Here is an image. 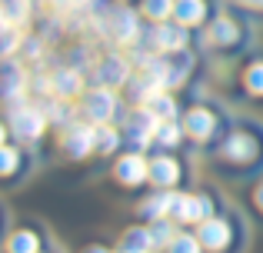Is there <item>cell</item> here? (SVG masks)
<instances>
[{
    "label": "cell",
    "mask_w": 263,
    "mask_h": 253,
    "mask_svg": "<svg viewBox=\"0 0 263 253\" xmlns=\"http://www.w3.org/2000/svg\"><path fill=\"white\" fill-rule=\"evenodd\" d=\"M7 127H10V133L17 137L20 143H33L44 133L47 117H44L40 107H17V110L10 113V120H7Z\"/></svg>",
    "instance_id": "obj_1"
},
{
    "label": "cell",
    "mask_w": 263,
    "mask_h": 253,
    "mask_svg": "<svg viewBox=\"0 0 263 253\" xmlns=\"http://www.w3.org/2000/svg\"><path fill=\"white\" fill-rule=\"evenodd\" d=\"M163 120L157 117L150 107H137L134 113L127 117V124H123V133H127V140L134 143V147H147L150 140H157V130H160Z\"/></svg>",
    "instance_id": "obj_2"
},
{
    "label": "cell",
    "mask_w": 263,
    "mask_h": 253,
    "mask_svg": "<svg viewBox=\"0 0 263 253\" xmlns=\"http://www.w3.org/2000/svg\"><path fill=\"white\" fill-rule=\"evenodd\" d=\"M213 217L210 197H190V193H174V207H170V220L177 223H203Z\"/></svg>",
    "instance_id": "obj_3"
},
{
    "label": "cell",
    "mask_w": 263,
    "mask_h": 253,
    "mask_svg": "<svg viewBox=\"0 0 263 253\" xmlns=\"http://www.w3.org/2000/svg\"><path fill=\"white\" fill-rule=\"evenodd\" d=\"M24 93H27V73L17 60L10 57H0V100L4 104H24Z\"/></svg>",
    "instance_id": "obj_4"
},
{
    "label": "cell",
    "mask_w": 263,
    "mask_h": 253,
    "mask_svg": "<svg viewBox=\"0 0 263 253\" xmlns=\"http://www.w3.org/2000/svg\"><path fill=\"white\" fill-rule=\"evenodd\" d=\"M84 117L90 124H110L117 117V97H114V87H97V90L84 93Z\"/></svg>",
    "instance_id": "obj_5"
},
{
    "label": "cell",
    "mask_w": 263,
    "mask_h": 253,
    "mask_svg": "<svg viewBox=\"0 0 263 253\" xmlns=\"http://www.w3.org/2000/svg\"><path fill=\"white\" fill-rule=\"evenodd\" d=\"M97 150V127L90 124H70L64 133V153L73 157V160H84V157H90Z\"/></svg>",
    "instance_id": "obj_6"
},
{
    "label": "cell",
    "mask_w": 263,
    "mask_h": 253,
    "mask_svg": "<svg viewBox=\"0 0 263 253\" xmlns=\"http://www.w3.org/2000/svg\"><path fill=\"white\" fill-rule=\"evenodd\" d=\"M107 33L117 44H134V40L140 37L137 10H130V7H114V10H107Z\"/></svg>",
    "instance_id": "obj_7"
},
{
    "label": "cell",
    "mask_w": 263,
    "mask_h": 253,
    "mask_svg": "<svg viewBox=\"0 0 263 253\" xmlns=\"http://www.w3.org/2000/svg\"><path fill=\"white\" fill-rule=\"evenodd\" d=\"M143 47H154L163 53H180L186 47V27L183 24H157V30L150 33V40H143Z\"/></svg>",
    "instance_id": "obj_8"
},
{
    "label": "cell",
    "mask_w": 263,
    "mask_h": 253,
    "mask_svg": "<svg viewBox=\"0 0 263 253\" xmlns=\"http://www.w3.org/2000/svg\"><path fill=\"white\" fill-rule=\"evenodd\" d=\"M200 243H203V250H213V253H220V250H227L230 247V223L227 220H217V217H210V220H203L200 223Z\"/></svg>",
    "instance_id": "obj_9"
},
{
    "label": "cell",
    "mask_w": 263,
    "mask_h": 253,
    "mask_svg": "<svg viewBox=\"0 0 263 253\" xmlns=\"http://www.w3.org/2000/svg\"><path fill=\"white\" fill-rule=\"evenodd\" d=\"M220 157H223V160H230V163L247 167V163L257 157V140H253V137H247V133H237V137H230V140L223 143Z\"/></svg>",
    "instance_id": "obj_10"
},
{
    "label": "cell",
    "mask_w": 263,
    "mask_h": 253,
    "mask_svg": "<svg viewBox=\"0 0 263 253\" xmlns=\"http://www.w3.org/2000/svg\"><path fill=\"white\" fill-rule=\"evenodd\" d=\"M117 180L120 183H127V187H137V183H143V180H150V163L143 160L140 153H130V157H123L120 163H117Z\"/></svg>",
    "instance_id": "obj_11"
},
{
    "label": "cell",
    "mask_w": 263,
    "mask_h": 253,
    "mask_svg": "<svg viewBox=\"0 0 263 253\" xmlns=\"http://www.w3.org/2000/svg\"><path fill=\"white\" fill-rule=\"evenodd\" d=\"M50 84H53L57 100H70V97H77V93H84V77L77 73V67H60L50 77Z\"/></svg>",
    "instance_id": "obj_12"
},
{
    "label": "cell",
    "mask_w": 263,
    "mask_h": 253,
    "mask_svg": "<svg viewBox=\"0 0 263 253\" xmlns=\"http://www.w3.org/2000/svg\"><path fill=\"white\" fill-rule=\"evenodd\" d=\"M213 127H217V117H213L210 110H203V107L183 113V130L193 137V140H210Z\"/></svg>",
    "instance_id": "obj_13"
},
{
    "label": "cell",
    "mask_w": 263,
    "mask_h": 253,
    "mask_svg": "<svg viewBox=\"0 0 263 253\" xmlns=\"http://www.w3.org/2000/svg\"><path fill=\"white\" fill-rule=\"evenodd\" d=\"M97 77H100V84L103 87H120V84H127V77H130V64H123V57H107V60H100V67H97Z\"/></svg>",
    "instance_id": "obj_14"
},
{
    "label": "cell",
    "mask_w": 263,
    "mask_h": 253,
    "mask_svg": "<svg viewBox=\"0 0 263 253\" xmlns=\"http://www.w3.org/2000/svg\"><path fill=\"white\" fill-rule=\"evenodd\" d=\"M174 20L183 27H197L206 20V0H177L174 4Z\"/></svg>",
    "instance_id": "obj_15"
},
{
    "label": "cell",
    "mask_w": 263,
    "mask_h": 253,
    "mask_svg": "<svg viewBox=\"0 0 263 253\" xmlns=\"http://www.w3.org/2000/svg\"><path fill=\"white\" fill-rule=\"evenodd\" d=\"M120 250H127V253H150V250H157L154 230L150 227H130L127 233H123Z\"/></svg>",
    "instance_id": "obj_16"
},
{
    "label": "cell",
    "mask_w": 263,
    "mask_h": 253,
    "mask_svg": "<svg viewBox=\"0 0 263 253\" xmlns=\"http://www.w3.org/2000/svg\"><path fill=\"white\" fill-rule=\"evenodd\" d=\"M150 180H154L160 190H170V187H174V183L180 180V167H177V160H170V157H157V160L150 163Z\"/></svg>",
    "instance_id": "obj_17"
},
{
    "label": "cell",
    "mask_w": 263,
    "mask_h": 253,
    "mask_svg": "<svg viewBox=\"0 0 263 253\" xmlns=\"http://www.w3.org/2000/svg\"><path fill=\"white\" fill-rule=\"evenodd\" d=\"M237 40H240V27H237V20L220 17L217 24L210 27V44H213V47H233Z\"/></svg>",
    "instance_id": "obj_18"
},
{
    "label": "cell",
    "mask_w": 263,
    "mask_h": 253,
    "mask_svg": "<svg viewBox=\"0 0 263 253\" xmlns=\"http://www.w3.org/2000/svg\"><path fill=\"white\" fill-rule=\"evenodd\" d=\"M170 207H174V193H170V190H160V193H154V197H150V200L140 207V213L147 217L150 223H154V220L170 217Z\"/></svg>",
    "instance_id": "obj_19"
},
{
    "label": "cell",
    "mask_w": 263,
    "mask_h": 253,
    "mask_svg": "<svg viewBox=\"0 0 263 253\" xmlns=\"http://www.w3.org/2000/svg\"><path fill=\"white\" fill-rule=\"evenodd\" d=\"M7 250L10 253H40V237L24 227V230H17V233L7 240Z\"/></svg>",
    "instance_id": "obj_20"
},
{
    "label": "cell",
    "mask_w": 263,
    "mask_h": 253,
    "mask_svg": "<svg viewBox=\"0 0 263 253\" xmlns=\"http://www.w3.org/2000/svg\"><path fill=\"white\" fill-rule=\"evenodd\" d=\"M147 107H150V110H154L160 120H177V104H174V97H170V93H163V90H157L154 97H150Z\"/></svg>",
    "instance_id": "obj_21"
},
{
    "label": "cell",
    "mask_w": 263,
    "mask_h": 253,
    "mask_svg": "<svg viewBox=\"0 0 263 253\" xmlns=\"http://www.w3.org/2000/svg\"><path fill=\"white\" fill-rule=\"evenodd\" d=\"M186 130L183 124H177V120H163L160 130H157V143L160 147H180V137H183Z\"/></svg>",
    "instance_id": "obj_22"
},
{
    "label": "cell",
    "mask_w": 263,
    "mask_h": 253,
    "mask_svg": "<svg viewBox=\"0 0 263 253\" xmlns=\"http://www.w3.org/2000/svg\"><path fill=\"white\" fill-rule=\"evenodd\" d=\"M174 4L177 0H143V13L157 24H163L167 17H174Z\"/></svg>",
    "instance_id": "obj_23"
},
{
    "label": "cell",
    "mask_w": 263,
    "mask_h": 253,
    "mask_svg": "<svg viewBox=\"0 0 263 253\" xmlns=\"http://www.w3.org/2000/svg\"><path fill=\"white\" fill-rule=\"evenodd\" d=\"M20 44H24V40H20V33H17V24L0 20V57H4V53H13Z\"/></svg>",
    "instance_id": "obj_24"
},
{
    "label": "cell",
    "mask_w": 263,
    "mask_h": 253,
    "mask_svg": "<svg viewBox=\"0 0 263 253\" xmlns=\"http://www.w3.org/2000/svg\"><path fill=\"white\" fill-rule=\"evenodd\" d=\"M117 147H120V133L107 124H97V153H114Z\"/></svg>",
    "instance_id": "obj_25"
},
{
    "label": "cell",
    "mask_w": 263,
    "mask_h": 253,
    "mask_svg": "<svg viewBox=\"0 0 263 253\" xmlns=\"http://www.w3.org/2000/svg\"><path fill=\"white\" fill-rule=\"evenodd\" d=\"M243 84H247V90H250L253 97H263V60H253V64L247 67Z\"/></svg>",
    "instance_id": "obj_26"
},
{
    "label": "cell",
    "mask_w": 263,
    "mask_h": 253,
    "mask_svg": "<svg viewBox=\"0 0 263 253\" xmlns=\"http://www.w3.org/2000/svg\"><path fill=\"white\" fill-rule=\"evenodd\" d=\"M170 253H200L203 250V243H200V237H190V233H177L174 240L167 243Z\"/></svg>",
    "instance_id": "obj_27"
},
{
    "label": "cell",
    "mask_w": 263,
    "mask_h": 253,
    "mask_svg": "<svg viewBox=\"0 0 263 253\" xmlns=\"http://www.w3.org/2000/svg\"><path fill=\"white\" fill-rule=\"evenodd\" d=\"M17 167H20V150L4 143V147H0V177H10Z\"/></svg>",
    "instance_id": "obj_28"
},
{
    "label": "cell",
    "mask_w": 263,
    "mask_h": 253,
    "mask_svg": "<svg viewBox=\"0 0 263 253\" xmlns=\"http://www.w3.org/2000/svg\"><path fill=\"white\" fill-rule=\"evenodd\" d=\"M150 230H154L157 247H160V243H170V240L177 237V230H174V223H170V217H163V220H154V223H150Z\"/></svg>",
    "instance_id": "obj_29"
},
{
    "label": "cell",
    "mask_w": 263,
    "mask_h": 253,
    "mask_svg": "<svg viewBox=\"0 0 263 253\" xmlns=\"http://www.w3.org/2000/svg\"><path fill=\"white\" fill-rule=\"evenodd\" d=\"M237 4H243V7H253V10H263V0H237Z\"/></svg>",
    "instance_id": "obj_30"
},
{
    "label": "cell",
    "mask_w": 263,
    "mask_h": 253,
    "mask_svg": "<svg viewBox=\"0 0 263 253\" xmlns=\"http://www.w3.org/2000/svg\"><path fill=\"white\" fill-rule=\"evenodd\" d=\"M253 200H257V207L263 210V183H260V187H257V193H253Z\"/></svg>",
    "instance_id": "obj_31"
},
{
    "label": "cell",
    "mask_w": 263,
    "mask_h": 253,
    "mask_svg": "<svg viewBox=\"0 0 263 253\" xmlns=\"http://www.w3.org/2000/svg\"><path fill=\"white\" fill-rule=\"evenodd\" d=\"M4 143H7V127L0 124V147H4Z\"/></svg>",
    "instance_id": "obj_32"
},
{
    "label": "cell",
    "mask_w": 263,
    "mask_h": 253,
    "mask_svg": "<svg viewBox=\"0 0 263 253\" xmlns=\"http://www.w3.org/2000/svg\"><path fill=\"white\" fill-rule=\"evenodd\" d=\"M87 253H110V250H103V247H90Z\"/></svg>",
    "instance_id": "obj_33"
},
{
    "label": "cell",
    "mask_w": 263,
    "mask_h": 253,
    "mask_svg": "<svg viewBox=\"0 0 263 253\" xmlns=\"http://www.w3.org/2000/svg\"><path fill=\"white\" fill-rule=\"evenodd\" d=\"M0 20H4V4H0Z\"/></svg>",
    "instance_id": "obj_34"
},
{
    "label": "cell",
    "mask_w": 263,
    "mask_h": 253,
    "mask_svg": "<svg viewBox=\"0 0 263 253\" xmlns=\"http://www.w3.org/2000/svg\"><path fill=\"white\" fill-rule=\"evenodd\" d=\"M77 4H90V0H77Z\"/></svg>",
    "instance_id": "obj_35"
},
{
    "label": "cell",
    "mask_w": 263,
    "mask_h": 253,
    "mask_svg": "<svg viewBox=\"0 0 263 253\" xmlns=\"http://www.w3.org/2000/svg\"><path fill=\"white\" fill-rule=\"evenodd\" d=\"M120 253H127V250H120Z\"/></svg>",
    "instance_id": "obj_36"
}]
</instances>
